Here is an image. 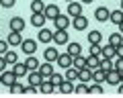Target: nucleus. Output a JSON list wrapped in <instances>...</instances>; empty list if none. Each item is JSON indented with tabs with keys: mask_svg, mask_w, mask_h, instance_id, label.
Returning <instances> with one entry per match:
<instances>
[{
	"mask_svg": "<svg viewBox=\"0 0 123 98\" xmlns=\"http://www.w3.org/2000/svg\"><path fill=\"white\" fill-rule=\"evenodd\" d=\"M105 82H109L111 86H119V84H121V71H117V70H111V71H107V78H105Z\"/></svg>",
	"mask_w": 123,
	"mask_h": 98,
	"instance_id": "nucleus-4",
	"label": "nucleus"
},
{
	"mask_svg": "<svg viewBox=\"0 0 123 98\" xmlns=\"http://www.w3.org/2000/svg\"><path fill=\"white\" fill-rule=\"evenodd\" d=\"M43 14H45V18L53 21L57 14H62V10H60V6H57V4H47V6L43 8Z\"/></svg>",
	"mask_w": 123,
	"mask_h": 98,
	"instance_id": "nucleus-3",
	"label": "nucleus"
},
{
	"mask_svg": "<svg viewBox=\"0 0 123 98\" xmlns=\"http://www.w3.org/2000/svg\"><path fill=\"white\" fill-rule=\"evenodd\" d=\"M98 61H101L98 55H90V57H86V67H88V70H97V67H98Z\"/></svg>",
	"mask_w": 123,
	"mask_h": 98,
	"instance_id": "nucleus-28",
	"label": "nucleus"
},
{
	"mask_svg": "<svg viewBox=\"0 0 123 98\" xmlns=\"http://www.w3.org/2000/svg\"><path fill=\"white\" fill-rule=\"evenodd\" d=\"M49 82H51V84L57 88V86H60L62 82H64V76H62V74H55V71H53L51 76H49Z\"/></svg>",
	"mask_w": 123,
	"mask_h": 98,
	"instance_id": "nucleus-35",
	"label": "nucleus"
},
{
	"mask_svg": "<svg viewBox=\"0 0 123 98\" xmlns=\"http://www.w3.org/2000/svg\"><path fill=\"white\" fill-rule=\"evenodd\" d=\"M98 67H101L103 71H111V70H115L113 59H109V57H101V61H98Z\"/></svg>",
	"mask_w": 123,
	"mask_h": 98,
	"instance_id": "nucleus-23",
	"label": "nucleus"
},
{
	"mask_svg": "<svg viewBox=\"0 0 123 98\" xmlns=\"http://www.w3.org/2000/svg\"><path fill=\"white\" fill-rule=\"evenodd\" d=\"M109 12L111 10L107 8V6H98V8L94 10V18H97L98 22H105V21H109Z\"/></svg>",
	"mask_w": 123,
	"mask_h": 98,
	"instance_id": "nucleus-9",
	"label": "nucleus"
},
{
	"mask_svg": "<svg viewBox=\"0 0 123 98\" xmlns=\"http://www.w3.org/2000/svg\"><path fill=\"white\" fill-rule=\"evenodd\" d=\"M101 55H103V57H109V59H115V57H117V55H115V47H113V45H105V47H101Z\"/></svg>",
	"mask_w": 123,
	"mask_h": 98,
	"instance_id": "nucleus-22",
	"label": "nucleus"
},
{
	"mask_svg": "<svg viewBox=\"0 0 123 98\" xmlns=\"http://www.w3.org/2000/svg\"><path fill=\"white\" fill-rule=\"evenodd\" d=\"M37 90H39V86H35V84H29V86H25V90H23V94H35Z\"/></svg>",
	"mask_w": 123,
	"mask_h": 98,
	"instance_id": "nucleus-39",
	"label": "nucleus"
},
{
	"mask_svg": "<svg viewBox=\"0 0 123 98\" xmlns=\"http://www.w3.org/2000/svg\"><path fill=\"white\" fill-rule=\"evenodd\" d=\"M66 80H72V82H78V70L74 65L66 67Z\"/></svg>",
	"mask_w": 123,
	"mask_h": 98,
	"instance_id": "nucleus-29",
	"label": "nucleus"
},
{
	"mask_svg": "<svg viewBox=\"0 0 123 98\" xmlns=\"http://www.w3.org/2000/svg\"><path fill=\"white\" fill-rule=\"evenodd\" d=\"M57 88H60L62 94H72V92H74V84H72V80H66V78H64V82H62Z\"/></svg>",
	"mask_w": 123,
	"mask_h": 98,
	"instance_id": "nucleus-20",
	"label": "nucleus"
},
{
	"mask_svg": "<svg viewBox=\"0 0 123 98\" xmlns=\"http://www.w3.org/2000/svg\"><path fill=\"white\" fill-rule=\"evenodd\" d=\"M53 22H55V29H64V31H68V27H70V18L66 14H57Z\"/></svg>",
	"mask_w": 123,
	"mask_h": 98,
	"instance_id": "nucleus-5",
	"label": "nucleus"
},
{
	"mask_svg": "<svg viewBox=\"0 0 123 98\" xmlns=\"http://www.w3.org/2000/svg\"><path fill=\"white\" fill-rule=\"evenodd\" d=\"M43 8H45V4L41 0H33L31 2V12H43Z\"/></svg>",
	"mask_w": 123,
	"mask_h": 98,
	"instance_id": "nucleus-34",
	"label": "nucleus"
},
{
	"mask_svg": "<svg viewBox=\"0 0 123 98\" xmlns=\"http://www.w3.org/2000/svg\"><path fill=\"white\" fill-rule=\"evenodd\" d=\"M105 78H107V71H103L101 67H97V70L92 71V82H98L101 84V82H105Z\"/></svg>",
	"mask_w": 123,
	"mask_h": 98,
	"instance_id": "nucleus-27",
	"label": "nucleus"
},
{
	"mask_svg": "<svg viewBox=\"0 0 123 98\" xmlns=\"http://www.w3.org/2000/svg\"><path fill=\"white\" fill-rule=\"evenodd\" d=\"M82 2H84V4H90V2H92V0H82Z\"/></svg>",
	"mask_w": 123,
	"mask_h": 98,
	"instance_id": "nucleus-47",
	"label": "nucleus"
},
{
	"mask_svg": "<svg viewBox=\"0 0 123 98\" xmlns=\"http://www.w3.org/2000/svg\"><path fill=\"white\" fill-rule=\"evenodd\" d=\"M121 10H123V0H121Z\"/></svg>",
	"mask_w": 123,
	"mask_h": 98,
	"instance_id": "nucleus-49",
	"label": "nucleus"
},
{
	"mask_svg": "<svg viewBox=\"0 0 123 98\" xmlns=\"http://www.w3.org/2000/svg\"><path fill=\"white\" fill-rule=\"evenodd\" d=\"M101 47H103L101 43H92L90 45V55H98V57H103V55H101Z\"/></svg>",
	"mask_w": 123,
	"mask_h": 98,
	"instance_id": "nucleus-38",
	"label": "nucleus"
},
{
	"mask_svg": "<svg viewBox=\"0 0 123 98\" xmlns=\"http://www.w3.org/2000/svg\"><path fill=\"white\" fill-rule=\"evenodd\" d=\"M66 53H70L72 57H74V55H80V53H82V47H80V43H68Z\"/></svg>",
	"mask_w": 123,
	"mask_h": 98,
	"instance_id": "nucleus-26",
	"label": "nucleus"
},
{
	"mask_svg": "<svg viewBox=\"0 0 123 98\" xmlns=\"http://www.w3.org/2000/svg\"><path fill=\"white\" fill-rule=\"evenodd\" d=\"M6 65H8V63H6V59H4V55H0V74H2V71L6 70Z\"/></svg>",
	"mask_w": 123,
	"mask_h": 98,
	"instance_id": "nucleus-43",
	"label": "nucleus"
},
{
	"mask_svg": "<svg viewBox=\"0 0 123 98\" xmlns=\"http://www.w3.org/2000/svg\"><path fill=\"white\" fill-rule=\"evenodd\" d=\"M4 59H6V63L8 65H12V63H17L18 61V57H17V51H12V49H8L4 53Z\"/></svg>",
	"mask_w": 123,
	"mask_h": 98,
	"instance_id": "nucleus-30",
	"label": "nucleus"
},
{
	"mask_svg": "<svg viewBox=\"0 0 123 98\" xmlns=\"http://www.w3.org/2000/svg\"><path fill=\"white\" fill-rule=\"evenodd\" d=\"M74 92L76 94H88V86L84 84V82H80L78 86H74Z\"/></svg>",
	"mask_w": 123,
	"mask_h": 98,
	"instance_id": "nucleus-37",
	"label": "nucleus"
},
{
	"mask_svg": "<svg viewBox=\"0 0 123 98\" xmlns=\"http://www.w3.org/2000/svg\"><path fill=\"white\" fill-rule=\"evenodd\" d=\"M45 21H47V18H45L43 12H33V16H31V25H33V27H37V29L43 27Z\"/></svg>",
	"mask_w": 123,
	"mask_h": 98,
	"instance_id": "nucleus-11",
	"label": "nucleus"
},
{
	"mask_svg": "<svg viewBox=\"0 0 123 98\" xmlns=\"http://www.w3.org/2000/svg\"><path fill=\"white\" fill-rule=\"evenodd\" d=\"M109 43L113 45V47H117V45L123 43V33H113V35L109 37Z\"/></svg>",
	"mask_w": 123,
	"mask_h": 98,
	"instance_id": "nucleus-31",
	"label": "nucleus"
},
{
	"mask_svg": "<svg viewBox=\"0 0 123 98\" xmlns=\"http://www.w3.org/2000/svg\"><path fill=\"white\" fill-rule=\"evenodd\" d=\"M10 94H23V90H25V86L21 84V82H12V84L8 86Z\"/></svg>",
	"mask_w": 123,
	"mask_h": 98,
	"instance_id": "nucleus-33",
	"label": "nucleus"
},
{
	"mask_svg": "<svg viewBox=\"0 0 123 98\" xmlns=\"http://www.w3.org/2000/svg\"><path fill=\"white\" fill-rule=\"evenodd\" d=\"M113 61H115V70H117V71H123V57H115Z\"/></svg>",
	"mask_w": 123,
	"mask_h": 98,
	"instance_id": "nucleus-40",
	"label": "nucleus"
},
{
	"mask_svg": "<svg viewBox=\"0 0 123 98\" xmlns=\"http://www.w3.org/2000/svg\"><path fill=\"white\" fill-rule=\"evenodd\" d=\"M78 82H92V70H88V67L78 70Z\"/></svg>",
	"mask_w": 123,
	"mask_h": 98,
	"instance_id": "nucleus-18",
	"label": "nucleus"
},
{
	"mask_svg": "<svg viewBox=\"0 0 123 98\" xmlns=\"http://www.w3.org/2000/svg\"><path fill=\"white\" fill-rule=\"evenodd\" d=\"M14 2H17V0H0V4L4 6V8H12Z\"/></svg>",
	"mask_w": 123,
	"mask_h": 98,
	"instance_id": "nucleus-42",
	"label": "nucleus"
},
{
	"mask_svg": "<svg viewBox=\"0 0 123 98\" xmlns=\"http://www.w3.org/2000/svg\"><path fill=\"white\" fill-rule=\"evenodd\" d=\"M68 2H72V0H68Z\"/></svg>",
	"mask_w": 123,
	"mask_h": 98,
	"instance_id": "nucleus-50",
	"label": "nucleus"
},
{
	"mask_svg": "<svg viewBox=\"0 0 123 98\" xmlns=\"http://www.w3.org/2000/svg\"><path fill=\"white\" fill-rule=\"evenodd\" d=\"M39 74L43 76V80L45 78H49L53 74V65H51V61H45V63H39Z\"/></svg>",
	"mask_w": 123,
	"mask_h": 98,
	"instance_id": "nucleus-15",
	"label": "nucleus"
},
{
	"mask_svg": "<svg viewBox=\"0 0 123 98\" xmlns=\"http://www.w3.org/2000/svg\"><path fill=\"white\" fill-rule=\"evenodd\" d=\"M0 84H2V82H0Z\"/></svg>",
	"mask_w": 123,
	"mask_h": 98,
	"instance_id": "nucleus-51",
	"label": "nucleus"
},
{
	"mask_svg": "<svg viewBox=\"0 0 123 98\" xmlns=\"http://www.w3.org/2000/svg\"><path fill=\"white\" fill-rule=\"evenodd\" d=\"M12 74L17 78H23V76H27V74H29V70H27V65L25 63H12Z\"/></svg>",
	"mask_w": 123,
	"mask_h": 98,
	"instance_id": "nucleus-14",
	"label": "nucleus"
},
{
	"mask_svg": "<svg viewBox=\"0 0 123 98\" xmlns=\"http://www.w3.org/2000/svg\"><path fill=\"white\" fill-rule=\"evenodd\" d=\"M88 94H103V86L98 82H94L92 86H88Z\"/></svg>",
	"mask_w": 123,
	"mask_h": 98,
	"instance_id": "nucleus-36",
	"label": "nucleus"
},
{
	"mask_svg": "<svg viewBox=\"0 0 123 98\" xmlns=\"http://www.w3.org/2000/svg\"><path fill=\"white\" fill-rule=\"evenodd\" d=\"M55 63H57L60 67L66 70V67L72 65V55H70V53H60V55H57V59H55Z\"/></svg>",
	"mask_w": 123,
	"mask_h": 98,
	"instance_id": "nucleus-10",
	"label": "nucleus"
},
{
	"mask_svg": "<svg viewBox=\"0 0 123 98\" xmlns=\"http://www.w3.org/2000/svg\"><path fill=\"white\" fill-rule=\"evenodd\" d=\"M25 65H27V70H39V59L35 57V55H29L27 57V61H25Z\"/></svg>",
	"mask_w": 123,
	"mask_h": 98,
	"instance_id": "nucleus-25",
	"label": "nucleus"
},
{
	"mask_svg": "<svg viewBox=\"0 0 123 98\" xmlns=\"http://www.w3.org/2000/svg\"><path fill=\"white\" fill-rule=\"evenodd\" d=\"M21 49L25 51L27 55H35V51H37V41H35V39H23Z\"/></svg>",
	"mask_w": 123,
	"mask_h": 98,
	"instance_id": "nucleus-2",
	"label": "nucleus"
},
{
	"mask_svg": "<svg viewBox=\"0 0 123 98\" xmlns=\"http://www.w3.org/2000/svg\"><path fill=\"white\" fill-rule=\"evenodd\" d=\"M78 14H82V4L76 0L68 2V16H78Z\"/></svg>",
	"mask_w": 123,
	"mask_h": 98,
	"instance_id": "nucleus-7",
	"label": "nucleus"
},
{
	"mask_svg": "<svg viewBox=\"0 0 123 98\" xmlns=\"http://www.w3.org/2000/svg\"><path fill=\"white\" fill-rule=\"evenodd\" d=\"M68 39H70L68 31H64V29H55V31H53V43L55 45H66Z\"/></svg>",
	"mask_w": 123,
	"mask_h": 98,
	"instance_id": "nucleus-1",
	"label": "nucleus"
},
{
	"mask_svg": "<svg viewBox=\"0 0 123 98\" xmlns=\"http://www.w3.org/2000/svg\"><path fill=\"white\" fill-rule=\"evenodd\" d=\"M8 45H12V47H21V43H23V35L21 33H17V31H10V35H8Z\"/></svg>",
	"mask_w": 123,
	"mask_h": 98,
	"instance_id": "nucleus-13",
	"label": "nucleus"
},
{
	"mask_svg": "<svg viewBox=\"0 0 123 98\" xmlns=\"http://www.w3.org/2000/svg\"><path fill=\"white\" fill-rule=\"evenodd\" d=\"M119 92L123 94V82H121V84H119Z\"/></svg>",
	"mask_w": 123,
	"mask_h": 98,
	"instance_id": "nucleus-46",
	"label": "nucleus"
},
{
	"mask_svg": "<svg viewBox=\"0 0 123 98\" xmlns=\"http://www.w3.org/2000/svg\"><path fill=\"white\" fill-rule=\"evenodd\" d=\"M109 21L113 22V25H119V22L123 21V10H111L109 12Z\"/></svg>",
	"mask_w": 123,
	"mask_h": 98,
	"instance_id": "nucleus-24",
	"label": "nucleus"
},
{
	"mask_svg": "<svg viewBox=\"0 0 123 98\" xmlns=\"http://www.w3.org/2000/svg\"><path fill=\"white\" fill-rule=\"evenodd\" d=\"M8 25H10V31H17V33H23V29H25V21L21 16H12Z\"/></svg>",
	"mask_w": 123,
	"mask_h": 98,
	"instance_id": "nucleus-8",
	"label": "nucleus"
},
{
	"mask_svg": "<svg viewBox=\"0 0 123 98\" xmlns=\"http://www.w3.org/2000/svg\"><path fill=\"white\" fill-rule=\"evenodd\" d=\"M115 55H117V57H123V43L115 47Z\"/></svg>",
	"mask_w": 123,
	"mask_h": 98,
	"instance_id": "nucleus-44",
	"label": "nucleus"
},
{
	"mask_svg": "<svg viewBox=\"0 0 123 98\" xmlns=\"http://www.w3.org/2000/svg\"><path fill=\"white\" fill-rule=\"evenodd\" d=\"M88 41H90V45H92V43H101V41H103V33L90 31V33H88Z\"/></svg>",
	"mask_w": 123,
	"mask_h": 98,
	"instance_id": "nucleus-32",
	"label": "nucleus"
},
{
	"mask_svg": "<svg viewBox=\"0 0 123 98\" xmlns=\"http://www.w3.org/2000/svg\"><path fill=\"white\" fill-rule=\"evenodd\" d=\"M53 90H55V86L49 82V78H45V80H41V84H39V92H43V94H51Z\"/></svg>",
	"mask_w": 123,
	"mask_h": 98,
	"instance_id": "nucleus-17",
	"label": "nucleus"
},
{
	"mask_svg": "<svg viewBox=\"0 0 123 98\" xmlns=\"http://www.w3.org/2000/svg\"><path fill=\"white\" fill-rule=\"evenodd\" d=\"M37 41H41V43H49V41H53V31L41 27L39 29V35H37Z\"/></svg>",
	"mask_w": 123,
	"mask_h": 98,
	"instance_id": "nucleus-6",
	"label": "nucleus"
},
{
	"mask_svg": "<svg viewBox=\"0 0 123 98\" xmlns=\"http://www.w3.org/2000/svg\"><path fill=\"white\" fill-rule=\"evenodd\" d=\"M117 27H119V31H121V33H123V21H121V22H119Z\"/></svg>",
	"mask_w": 123,
	"mask_h": 98,
	"instance_id": "nucleus-45",
	"label": "nucleus"
},
{
	"mask_svg": "<svg viewBox=\"0 0 123 98\" xmlns=\"http://www.w3.org/2000/svg\"><path fill=\"white\" fill-rule=\"evenodd\" d=\"M72 65H74L76 70H82V67H86V57H84L82 53H80V55H74V57H72Z\"/></svg>",
	"mask_w": 123,
	"mask_h": 98,
	"instance_id": "nucleus-21",
	"label": "nucleus"
},
{
	"mask_svg": "<svg viewBox=\"0 0 123 98\" xmlns=\"http://www.w3.org/2000/svg\"><path fill=\"white\" fill-rule=\"evenodd\" d=\"M57 55H60V51H57V49H53V47H47V49L43 51V57H45V61H51V63L57 59Z\"/></svg>",
	"mask_w": 123,
	"mask_h": 98,
	"instance_id": "nucleus-19",
	"label": "nucleus"
},
{
	"mask_svg": "<svg viewBox=\"0 0 123 98\" xmlns=\"http://www.w3.org/2000/svg\"><path fill=\"white\" fill-rule=\"evenodd\" d=\"M17 80H18V78L12 74V70H10V71H6V70H4L2 74H0V82H2L4 86H10L12 82H17Z\"/></svg>",
	"mask_w": 123,
	"mask_h": 98,
	"instance_id": "nucleus-12",
	"label": "nucleus"
},
{
	"mask_svg": "<svg viewBox=\"0 0 123 98\" xmlns=\"http://www.w3.org/2000/svg\"><path fill=\"white\" fill-rule=\"evenodd\" d=\"M121 82H123V71H121Z\"/></svg>",
	"mask_w": 123,
	"mask_h": 98,
	"instance_id": "nucleus-48",
	"label": "nucleus"
},
{
	"mask_svg": "<svg viewBox=\"0 0 123 98\" xmlns=\"http://www.w3.org/2000/svg\"><path fill=\"white\" fill-rule=\"evenodd\" d=\"M8 51V41H2L0 39V55H4Z\"/></svg>",
	"mask_w": 123,
	"mask_h": 98,
	"instance_id": "nucleus-41",
	"label": "nucleus"
},
{
	"mask_svg": "<svg viewBox=\"0 0 123 98\" xmlns=\"http://www.w3.org/2000/svg\"><path fill=\"white\" fill-rule=\"evenodd\" d=\"M86 27H88V18L84 16V14H78V16H74V29H78V31H84Z\"/></svg>",
	"mask_w": 123,
	"mask_h": 98,
	"instance_id": "nucleus-16",
	"label": "nucleus"
}]
</instances>
